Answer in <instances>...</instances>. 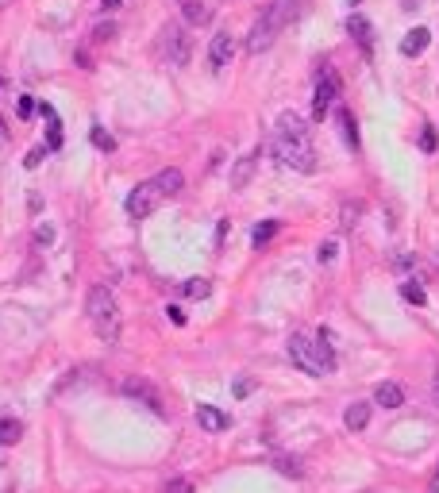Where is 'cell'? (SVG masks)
Here are the masks:
<instances>
[{
  "label": "cell",
  "mask_w": 439,
  "mask_h": 493,
  "mask_svg": "<svg viewBox=\"0 0 439 493\" xmlns=\"http://www.w3.org/2000/svg\"><path fill=\"white\" fill-rule=\"evenodd\" d=\"M273 158L297 174H313L316 170V151L308 143V124L297 112H282L273 124Z\"/></svg>",
  "instance_id": "1"
},
{
  "label": "cell",
  "mask_w": 439,
  "mask_h": 493,
  "mask_svg": "<svg viewBox=\"0 0 439 493\" xmlns=\"http://www.w3.org/2000/svg\"><path fill=\"white\" fill-rule=\"evenodd\" d=\"M332 331H320V336H293L289 339V358H293V366L304 370V374H313V377H324V374H332L335 366V351H332Z\"/></svg>",
  "instance_id": "2"
},
{
  "label": "cell",
  "mask_w": 439,
  "mask_h": 493,
  "mask_svg": "<svg viewBox=\"0 0 439 493\" xmlns=\"http://www.w3.org/2000/svg\"><path fill=\"white\" fill-rule=\"evenodd\" d=\"M85 316H89L93 331H97L104 343H116L120 339V309H116V297H112L108 285H93V289H89Z\"/></svg>",
  "instance_id": "3"
},
{
  "label": "cell",
  "mask_w": 439,
  "mask_h": 493,
  "mask_svg": "<svg viewBox=\"0 0 439 493\" xmlns=\"http://www.w3.org/2000/svg\"><path fill=\"white\" fill-rule=\"evenodd\" d=\"M293 12H297V0H273L270 8L258 16V23L251 28V35H247V50H251V54H262V50L278 39V31L293 20Z\"/></svg>",
  "instance_id": "4"
},
{
  "label": "cell",
  "mask_w": 439,
  "mask_h": 493,
  "mask_svg": "<svg viewBox=\"0 0 439 493\" xmlns=\"http://www.w3.org/2000/svg\"><path fill=\"white\" fill-rule=\"evenodd\" d=\"M158 50L170 66H189V54H193V39L185 35L181 23H166L162 35H158Z\"/></svg>",
  "instance_id": "5"
},
{
  "label": "cell",
  "mask_w": 439,
  "mask_h": 493,
  "mask_svg": "<svg viewBox=\"0 0 439 493\" xmlns=\"http://www.w3.org/2000/svg\"><path fill=\"white\" fill-rule=\"evenodd\" d=\"M158 201H162V189H158L155 182H143V185H135V189L127 193L124 208H127L131 220H143V216H150L158 208Z\"/></svg>",
  "instance_id": "6"
},
{
  "label": "cell",
  "mask_w": 439,
  "mask_h": 493,
  "mask_svg": "<svg viewBox=\"0 0 439 493\" xmlns=\"http://www.w3.org/2000/svg\"><path fill=\"white\" fill-rule=\"evenodd\" d=\"M339 97V78H335V69L324 66L320 74H316V93H313V120H324L328 116V108H332V100Z\"/></svg>",
  "instance_id": "7"
},
{
  "label": "cell",
  "mask_w": 439,
  "mask_h": 493,
  "mask_svg": "<svg viewBox=\"0 0 439 493\" xmlns=\"http://www.w3.org/2000/svg\"><path fill=\"white\" fill-rule=\"evenodd\" d=\"M120 389H124V397H131L135 405H146V408H150L155 416H162V413H166V405H162V393H158V389L150 386L146 377H127V382H124Z\"/></svg>",
  "instance_id": "8"
},
{
  "label": "cell",
  "mask_w": 439,
  "mask_h": 493,
  "mask_svg": "<svg viewBox=\"0 0 439 493\" xmlns=\"http://www.w3.org/2000/svg\"><path fill=\"white\" fill-rule=\"evenodd\" d=\"M235 54V39L227 35V31H220V35H212V43H208V62H212V69H224L227 62H232Z\"/></svg>",
  "instance_id": "9"
},
{
  "label": "cell",
  "mask_w": 439,
  "mask_h": 493,
  "mask_svg": "<svg viewBox=\"0 0 439 493\" xmlns=\"http://www.w3.org/2000/svg\"><path fill=\"white\" fill-rule=\"evenodd\" d=\"M196 424L205 428V432H224L232 420H227V413H220L216 405H196Z\"/></svg>",
  "instance_id": "10"
},
{
  "label": "cell",
  "mask_w": 439,
  "mask_h": 493,
  "mask_svg": "<svg viewBox=\"0 0 439 493\" xmlns=\"http://www.w3.org/2000/svg\"><path fill=\"white\" fill-rule=\"evenodd\" d=\"M431 43V31L428 28H412L405 39H401V54L405 58H416V54H424V47Z\"/></svg>",
  "instance_id": "11"
},
{
  "label": "cell",
  "mask_w": 439,
  "mask_h": 493,
  "mask_svg": "<svg viewBox=\"0 0 439 493\" xmlns=\"http://www.w3.org/2000/svg\"><path fill=\"white\" fill-rule=\"evenodd\" d=\"M374 405H381V408H401V405H405V389H401L397 382H381V386L374 389Z\"/></svg>",
  "instance_id": "12"
},
{
  "label": "cell",
  "mask_w": 439,
  "mask_h": 493,
  "mask_svg": "<svg viewBox=\"0 0 439 493\" xmlns=\"http://www.w3.org/2000/svg\"><path fill=\"white\" fill-rule=\"evenodd\" d=\"M181 16H185V23L201 28V23L212 20V4L208 0H181Z\"/></svg>",
  "instance_id": "13"
},
{
  "label": "cell",
  "mask_w": 439,
  "mask_h": 493,
  "mask_svg": "<svg viewBox=\"0 0 439 493\" xmlns=\"http://www.w3.org/2000/svg\"><path fill=\"white\" fill-rule=\"evenodd\" d=\"M347 31H351V39L359 43L362 50L374 47V28H370V20H366V16H351V20H347Z\"/></svg>",
  "instance_id": "14"
},
{
  "label": "cell",
  "mask_w": 439,
  "mask_h": 493,
  "mask_svg": "<svg viewBox=\"0 0 439 493\" xmlns=\"http://www.w3.org/2000/svg\"><path fill=\"white\" fill-rule=\"evenodd\" d=\"M254 166H258V155H254V151L235 162V170H232V189H247V182L254 177Z\"/></svg>",
  "instance_id": "15"
},
{
  "label": "cell",
  "mask_w": 439,
  "mask_h": 493,
  "mask_svg": "<svg viewBox=\"0 0 439 493\" xmlns=\"http://www.w3.org/2000/svg\"><path fill=\"white\" fill-rule=\"evenodd\" d=\"M155 185H158V189H162V197H177V193H181V189H185V174L170 166V170H162V174L155 177Z\"/></svg>",
  "instance_id": "16"
},
{
  "label": "cell",
  "mask_w": 439,
  "mask_h": 493,
  "mask_svg": "<svg viewBox=\"0 0 439 493\" xmlns=\"http://www.w3.org/2000/svg\"><path fill=\"white\" fill-rule=\"evenodd\" d=\"M343 424L351 428V432H362V428L370 424V405H366V401H354V405H347V413H343Z\"/></svg>",
  "instance_id": "17"
},
{
  "label": "cell",
  "mask_w": 439,
  "mask_h": 493,
  "mask_svg": "<svg viewBox=\"0 0 439 493\" xmlns=\"http://www.w3.org/2000/svg\"><path fill=\"white\" fill-rule=\"evenodd\" d=\"M335 120H339L343 143L351 146V151H359V127H354V116H351V112H347V108H339V112H335Z\"/></svg>",
  "instance_id": "18"
},
{
  "label": "cell",
  "mask_w": 439,
  "mask_h": 493,
  "mask_svg": "<svg viewBox=\"0 0 439 493\" xmlns=\"http://www.w3.org/2000/svg\"><path fill=\"white\" fill-rule=\"evenodd\" d=\"M20 435H23V424H20V420H12V416H4V420H0V447L20 443Z\"/></svg>",
  "instance_id": "19"
},
{
  "label": "cell",
  "mask_w": 439,
  "mask_h": 493,
  "mask_svg": "<svg viewBox=\"0 0 439 493\" xmlns=\"http://www.w3.org/2000/svg\"><path fill=\"white\" fill-rule=\"evenodd\" d=\"M39 112L50 120V127H47V146L54 151V146H62V124H58V116H54V108H50V105H43Z\"/></svg>",
  "instance_id": "20"
},
{
  "label": "cell",
  "mask_w": 439,
  "mask_h": 493,
  "mask_svg": "<svg viewBox=\"0 0 439 493\" xmlns=\"http://www.w3.org/2000/svg\"><path fill=\"white\" fill-rule=\"evenodd\" d=\"M181 293L193 300H205L212 293V285H208V278H189V281H181Z\"/></svg>",
  "instance_id": "21"
},
{
  "label": "cell",
  "mask_w": 439,
  "mask_h": 493,
  "mask_svg": "<svg viewBox=\"0 0 439 493\" xmlns=\"http://www.w3.org/2000/svg\"><path fill=\"white\" fill-rule=\"evenodd\" d=\"M273 235H278V220H262V223L251 232V243H254V247H266Z\"/></svg>",
  "instance_id": "22"
},
{
  "label": "cell",
  "mask_w": 439,
  "mask_h": 493,
  "mask_svg": "<svg viewBox=\"0 0 439 493\" xmlns=\"http://www.w3.org/2000/svg\"><path fill=\"white\" fill-rule=\"evenodd\" d=\"M273 466H278V470L282 474H289V478H301V459H293V454H278V459H273Z\"/></svg>",
  "instance_id": "23"
},
{
  "label": "cell",
  "mask_w": 439,
  "mask_h": 493,
  "mask_svg": "<svg viewBox=\"0 0 439 493\" xmlns=\"http://www.w3.org/2000/svg\"><path fill=\"white\" fill-rule=\"evenodd\" d=\"M401 297L409 300V305H424V300H428V293L420 289L416 281H401Z\"/></svg>",
  "instance_id": "24"
},
{
  "label": "cell",
  "mask_w": 439,
  "mask_h": 493,
  "mask_svg": "<svg viewBox=\"0 0 439 493\" xmlns=\"http://www.w3.org/2000/svg\"><path fill=\"white\" fill-rule=\"evenodd\" d=\"M93 143H97L100 151H116V139L108 135V131H104L100 124H93Z\"/></svg>",
  "instance_id": "25"
},
{
  "label": "cell",
  "mask_w": 439,
  "mask_h": 493,
  "mask_svg": "<svg viewBox=\"0 0 439 493\" xmlns=\"http://www.w3.org/2000/svg\"><path fill=\"white\" fill-rule=\"evenodd\" d=\"M436 146H439V135H436V127H424V131H420V151H428V155H431Z\"/></svg>",
  "instance_id": "26"
},
{
  "label": "cell",
  "mask_w": 439,
  "mask_h": 493,
  "mask_svg": "<svg viewBox=\"0 0 439 493\" xmlns=\"http://www.w3.org/2000/svg\"><path fill=\"white\" fill-rule=\"evenodd\" d=\"M112 35H116V23H112V20H104V23H97V28H93V39H97V43H108Z\"/></svg>",
  "instance_id": "27"
},
{
  "label": "cell",
  "mask_w": 439,
  "mask_h": 493,
  "mask_svg": "<svg viewBox=\"0 0 439 493\" xmlns=\"http://www.w3.org/2000/svg\"><path fill=\"white\" fill-rule=\"evenodd\" d=\"M354 216H359V204H343V228H354Z\"/></svg>",
  "instance_id": "28"
},
{
  "label": "cell",
  "mask_w": 439,
  "mask_h": 493,
  "mask_svg": "<svg viewBox=\"0 0 439 493\" xmlns=\"http://www.w3.org/2000/svg\"><path fill=\"white\" fill-rule=\"evenodd\" d=\"M166 493H193V482H185V478H174V482L166 485Z\"/></svg>",
  "instance_id": "29"
},
{
  "label": "cell",
  "mask_w": 439,
  "mask_h": 493,
  "mask_svg": "<svg viewBox=\"0 0 439 493\" xmlns=\"http://www.w3.org/2000/svg\"><path fill=\"white\" fill-rule=\"evenodd\" d=\"M166 316H170V324H177V328L185 324V309H181V305H170V309H166Z\"/></svg>",
  "instance_id": "30"
},
{
  "label": "cell",
  "mask_w": 439,
  "mask_h": 493,
  "mask_svg": "<svg viewBox=\"0 0 439 493\" xmlns=\"http://www.w3.org/2000/svg\"><path fill=\"white\" fill-rule=\"evenodd\" d=\"M43 158H47V151H43V146H35V151H31V155L23 158V166H27V170H35V166H39Z\"/></svg>",
  "instance_id": "31"
},
{
  "label": "cell",
  "mask_w": 439,
  "mask_h": 493,
  "mask_svg": "<svg viewBox=\"0 0 439 493\" xmlns=\"http://www.w3.org/2000/svg\"><path fill=\"white\" fill-rule=\"evenodd\" d=\"M16 112H20V120H27L31 112H35V100H31V97H20V105H16Z\"/></svg>",
  "instance_id": "32"
},
{
  "label": "cell",
  "mask_w": 439,
  "mask_h": 493,
  "mask_svg": "<svg viewBox=\"0 0 439 493\" xmlns=\"http://www.w3.org/2000/svg\"><path fill=\"white\" fill-rule=\"evenodd\" d=\"M335 251H339L335 243H324V247H320V262H332V259H335Z\"/></svg>",
  "instance_id": "33"
},
{
  "label": "cell",
  "mask_w": 439,
  "mask_h": 493,
  "mask_svg": "<svg viewBox=\"0 0 439 493\" xmlns=\"http://www.w3.org/2000/svg\"><path fill=\"white\" fill-rule=\"evenodd\" d=\"M35 239H39V243H50V239H54V232L43 223V228H35Z\"/></svg>",
  "instance_id": "34"
},
{
  "label": "cell",
  "mask_w": 439,
  "mask_h": 493,
  "mask_svg": "<svg viewBox=\"0 0 439 493\" xmlns=\"http://www.w3.org/2000/svg\"><path fill=\"white\" fill-rule=\"evenodd\" d=\"M251 393V382H247V377H239V382H235V397H247Z\"/></svg>",
  "instance_id": "35"
},
{
  "label": "cell",
  "mask_w": 439,
  "mask_h": 493,
  "mask_svg": "<svg viewBox=\"0 0 439 493\" xmlns=\"http://www.w3.org/2000/svg\"><path fill=\"white\" fill-rule=\"evenodd\" d=\"M120 4H124V0H100L97 8H100V12H116V8H120Z\"/></svg>",
  "instance_id": "36"
},
{
  "label": "cell",
  "mask_w": 439,
  "mask_h": 493,
  "mask_svg": "<svg viewBox=\"0 0 439 493\" xmlns=\"http://www.w3.org/2000/svg\"><path fill=\"white\" fill-rule=\"evenodd\" d=\"M431 401L439 405V370H436V377H431Z\"/></svg>",
  "instance_id": "37"
},
{
  "label": "cell",
  "mask_w": 439,
  "mask_h": 493,
  "mask_svg": "<svg viewBox=\"0 0 439 493\" xmlns=\"http://www.w3.org/2000/svg\"><path fill=\"white\" fill-rule=\"evenodd\" d=\"M431 493H439V470H436V478H431Z\"/></svg>",
  "instance_id": "38"
},
{
  "label": "cell",
  "mask_w": 439,
  "mask_h": 493,
  "mask_svg": "<svg viewBox=\"0 0 439 493\" xmlns=\"http://www.w3.org/2000/svg\"><path fill=\"white\" fill-rule=\"evenodd\" d=\"M8 4H12V0H0V8H8Z\"/></svg>",
  "instance_id": "39"
},
{
  "label": "cell",
  "mask_w": 439,
  "mask_h": 493,
  "mask_svg": "<svg viewBox=\"0 0 439 493\" xmlns=\"http://www.w3.org/2000/svg\"><path fill=\"white\" fill-rule=\"evenodd\" d=\"M0 135H4V116H0Z\"/></svg>",
  "instance_id": "40"
},
{
  "label": "cell",
  "mask_w": 439,
  "mask_h": 493,
  "mask_svg": "<svg viewBox=\"0 0 439 493\" xmlns=\"http://www.w3.org/2000/svg\"><path fill=\"white\" fill-rule=\"evenodd\" d=\"M0 81H4V78H0Z\"/></svg>",
  "instance_id": "41"
}]
</instances>
